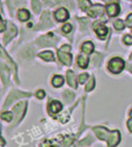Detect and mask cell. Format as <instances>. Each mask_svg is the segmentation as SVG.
I'll return each mask as SVG.
<instances>
[{
	"label": "cell",
	"mask_w": 132,
	"mask_h": 147,
	"mask_svg": "<svg viewBox=\"0 0 132 147\" xmlns=\"http://www.w3.org/2000/svg\"><path fill=\"white\" fill-rule=\"evenodd\" d=\"M0 74H1V79L5 85H8L9 82V69L8 67L0 60Z\"/></svg>",
	"instance_id": "10"
},
{
	"label": "cell",
	"mask_w": 132,
	"mask_h": 147,
	"mask_svg": "<svg viewBox=\"0 0 132 147\" xmlns=\"http://www.w3.org/2000/svg\"><path fill=\"white\" fill-rule=\"evenodd\" d=\"M94 86H95V78H94V77H90L88 84L86 85V90H87V92L92 90V89L94 88Z\"/></svg>",
	"instance_id": "26"
},
{
	"label": "cell",
	"mask_w": 132,
	"mask_h": 147,
	"mask_svg": "<svg viewBox=\"0 0 132 147\" xmlns=\"http://www.w3.org/2000/svg\"><path fill=\"white\" fill-rule=\"evenodd\" d=\"M81 50L86 53V55H90L94 51V44L92 42H85L81 45Z\"/></svg>",
	"instance_id": "19"
},
{
	"label": "cell",
	"mask_w": 132,
	"mask_h": 147,
	"mask_svg": "<svg viewBox=\"0 0 132 147\" xmlns=\"http://www.w3.org/2000/svg\"><path fill=\"white\" fill-rule=\"evenodd\" d=\"M93 27H94V29H95V31H96V34H97V36H98V38L103 40L106 36H107V34H108V28L104 27V26H102L100 22H95Z\"/></svg>",
	"instance_id": "9"
},
{
	"label": "cell",
	"mask_w": 132,
	"mask_h": 147,
	"mask_svg": "<svg viewBox=\"0 0 132 147\" xmlns=\"http://www.w3.org/2000/svg\"><path fill=\"white\" fill-rule=\"evenodd\" d=\"M124 67H125V63H124V60H123L122 58H119V57L112 58V59L109 61V64H108V69H109L111 73H114V74H118V73H121V72L124 69Z\"/></svg>",
	"instance_id": "1"
},
{
	"label": "cell",
	"mask_w": 132,
	"mask_h": 147,
	"mask_svg": "<svg viewBox=\"0 0 132 147\" xmlns=\"http://www.w3.org/2000/svg\"><path fill=\"white\" fill-rule=\"evenodd\" d=\"M94 132H95V134L97 136V138H100L101 140H108L109 137H110V134H111V132H109L107 129L101 127V126L94 127Z\"/></svg>",
	"instance_id": "8"
},
{
	"label": "cell",
	"mask_w": 132,
	"mask_h": 147,
	"mask_svg": "<svg viewBox=\"0 0 132 147\" xmlns=\"http://www.w3.org/2000/svg\"><path fill=\"white\" fill-rule=\"evenodd\" d=\"M130 117L132 118V109H131V111H130Z\"/></svg>",
	"instance_id": "41"
},
{
	"label": "cell",
	"mask_w": 132,
	"mask_h": 147,
	"mask_svg": "<svg viewBox=\"0 0 132 147\" xmlns=\"http://www.w3.org/2000/svg\"><path fill=\"white\" fill-rule=\"evenodd\" d=\"M0 57H1V58H4V59H6L8 63H9V65H11V67L13 68V71H14V73H15V79H16V66H15V64H14V61L9 58V56L6 53V51L1 48V47H0Z\"/></svg>",
	"instance_id": "16"
},
{
	"label": "cell",
	"mask_w": 132,
	"mask_h": 147,
	"mask_svg": "<svg viewBox=\"0 0 132 147\" xmlns=\"http://www.w3.org/2000/svg\"><path fill=\"white\" fill-rule=\"evenodd\" d=\"M44 96H45V92L44 90H42V89H40V90H37L36 92V97L37 98H44Z\"/></svg>",
	"instance_id": "33"
},
{
	"label": "cell",
	"mask_w": 132,
	"mask_h": 147,
	"mask_svg": "<svg viewBox=\"0 0 132 147\" xmlns=\"http://www.w3.org/2000/svg\"><path fill=\"white\" fill-rule=\"evenodd\" d=\"M103 1H108V0H103Z\"/></svg>",
	"instance_id": "43"
},
{
	"label": "cell",
	"mask_w": 132,
	"mask_h": 147,
	"mask_svg": "<svg viewBox=\"0 0 132 147\" xmlns=\"http://www.w3.org/2000/svg\"><path fill=\"white\" fill-rule=\"evenodd\" d=\"M16 32H18V30H16V28H15V26L13 24V23H9V28H8V30H7V32H6V35L4 36V43L5 44H7L14 36L16 35Z\"/></svg>",
	"instance_id": "14"
},
{
	"label": "cell",
	"mask_w": 132,
	"mask_h": 147,
	"mask_svg": "<svg viewBox=\"0 0 132 147\" xmlns=\"http://www.w3.org/2000/svg\"><path fill=\"white\" fill-rule=\"evenodd\" d=\"M61 30H63V32H65V34L71 32V31H72V24H70V23L64 24V26L61 27Z\"/></svg>",
	"instance_id": "29"
},
{
	"label": "cell",
	"mask_w": 132,
	"mask_h": 147,
	"mask_svg": "<svg viewBox=\"0 0 132 147\" xmlns=\"http://www.w3.org/2000/svg\"><path fill=\"white\" fill-rule=\"evenodd\" d=\"M88 63H89V58L87 56H84V55H80L78 57V65L81 67V68H86L88 66Z\"/></svg>",
	"instance_id": "21"
},
{
	"label": "cell",
	"mask_w": 132,
	"mask_h": 147,
	"mask_svg": "<svg viewBox=\"0 0 132 147\" xmlns=\"http://www.w3.org/2000/svg\"><path fill=\"white\" fill-rule=\"evenodd\" d=\"M0 20H1V16H0Z\"/></svg>",
	"instance_id": "44"
},
{
	"label": "cell",
	"mask_w": 132,
	"mask_h": 147,
	"mask_svg": "<svg viewBox=\"0 0 132 147\" xmlns=\"http://www.w3.org/2000/svg\"><path fill=\"white\" fill-rule=\"evenodd\" d=\"M5 28H6V22L4 20H0V32L4 31Z\"/></svg>",
	"instance_id": "37"
},
{
	"label": "cell",
	"mask_w": 132,
	"mask_h": 147,
	"mask_svg": "<svg viewBox=\"0 0 132 147\" xmlns=\"http://www.w3.org/2000/svg\"><path fill=\"white\" fill-rule=\"evenodd\" d=\"M55 19L59 22H63V21H66L69 19V12L66 8L61 7V8H58L56 12H55Z\"/></svg>",
	"instance_id": "11"
},
{
	"label": "cell",
	"mask_w": 132,
	"mask_h": 147,
	"mask_svg": "<svg viewBox=\"0 0 132 147\" xmlns=\"http://www.w3.org/2000/svg\"><path fill=\"white\" fill-rule=\"evenodd\" d=\"M28 96H30L29 93H23V92H18V90H12V92L9 93V95H8V97H7L6 102H5V104H4V109L8 108L15 100H18V98H22V97H28Z\"/></svg>",
	"instance_id": "4"
},
{
	"label": "cell",
	"mask_w": 132,
	"mask_h": 147,
	"mask_svg": "<svg viewBox=\"0 0 132 147\" xmlns=\"http://www.w3.org/2000/svg\"><path fill=\"white\" fill-rule=\"evenodd\" d=\"M123 42H124L126 45H131V44H132V36L125 35L124 37H123Z\"/></svg>",
	"instance_id": "31"
},
{
	"label": "cell",
	"mask_w": 132,
	"mask_h": 147,
	"mask_svg": "<svg viewBox=\"0 0 132 147\" xmlns=\"http://www.w3.org/2000/svg\"><path fill=\"white\" fill-rule=\"evenodd\" d=\"M63 96H64V98H65L66 102H71L73 100V97H74V94L71 93V92H69V90H65L64 94H63Z\"/></svg>",
	"instance_id": "25"
},
{
	"label": "cell",
	"mask_w": 132,
	"mask_h": 147,
	"mask_svg": "<svg viewBox=\"0 0 132 147\" xmlns=\"http://www.w3.org/2000/svg\"><path fill=\"white\" fill-rule=\"evenodd\" d=\"M108 141V147H115L119 144L121 141V133L119 131H111V134L109 137V139L107 140Z\"/></svg>",
	"instance_id": "7"
},
{
	"label": "cell",
	"mask_w": 132,
	"mask_h": 147,
	"mask_svg": "<svg viewBox=\"0 0 132 147\" xmlns=\"http://www.w3.org/2000/svg\"><path fill=\"white\" fill-rule=\"evenodd\" d=\"M40 58L45 60V61H53L55 60V57H53V53L51 51H44V52H41L40 55Z\"/></svg>",
	"instance_id": "20"
},
{
	"label": "cell",
	"mask_w": 132,
	"mask_h": 147,
	"mask_svg": "<svg viewBox=\"0 0 132 147\" xmlns=\"http://www.w3.org/2000/svg\"><path fill=\"white\" fill-rule=\"evenodd\" d=\"M66 76H67V82H69V85H70L73 89H75L78 85H77V79H75V74H74V72L69 71L67 73H66Z\"/></svg>",
	"instance_id": "17"
},
{
	"label": "cell",
	"mask_w": 132,
	"mask_h": 147,
	"mask_svg": "<svg viewBox=\"0 0 132 147\" xmlns=\"http://www.w3.org/2000/svg\"><path fill=\"white\" fill-rule=\"evenodd\" d=\"M114 27L117 29V30H123L124 29V22L122 20H116L114 22Z\"/></svg>",
	"instance_id": "27"
},
{
	"label": "cell",
	"mask_w": 132,
	"mask_h": 147,
	"mask_svg": "<svg viewBox=\"0 0 132 147\" xmlns=\"http://www.w3.org/2000/svg\"><path fill=\"white\" fill-rule=\"evenodd\" d=\"M18 18H19L20 21L24 22V21H28V20H29L30 14H29V12H28L27 9L21 8V9H19V12H18Z\"/></svg>",
	"instance_id": "18"
},
{
	"label": "cell",
	"mask_w": 132,
	"mask_h": 147,
	"mask_svg": "<svg viewBox=\"0 0 132 147\" xmlns=\"http://www.w3.org/2000/svg\"><path fill=\"white\" fill-rule=\"evenodd\" d=\"M61 109H63V104L59 101H50V103L48 105V110H49V113L51 115L59 113Z\"/></svg>",
	"instance_id": "13"
},
{
	"label": "cell",
	"mask_w": 132,
	"mask_h": 147,
	"mask_svg": "<svg viewBox=\"0 0 132 147\" xmlns=\"http://www.w3.org/2000/svg\"><path fill=\"white\" fill-rule=\"evenodd\" d=\"M12 117H13V115H12V113H9V111L1 114V118H3L4 121H6V122H11V121H12Z\"/></svg>",
	"instance_id": "28"
},
{
	"label": "cell",
	"mask_w": 132,
	"mask_h": 147,
	"mask_svg": "<svg viewBox=\"0 0 132 147\" xmlns=\"http://www.w3.org/2000/svg\"><path fill=\"white\" fill-rule=\"evenodd\" d=\"M88 13H89V15L90 16H100V15H102L103 13H104V7L102 6V5H94V6H92L90 8H89V11H88Z\"/></svg>",
	"instance_id": "15"
},
{
	"label": "cell",
	"mask_w": 132,
	"mask_h": 147,
	"mask_svg": "<svg viewBox=\"0 0 132 147\" xmlns=\"http://www.w3.org/2000/svg\"><path fill=\"white\" fill-rule=\"evenodd\" d=\"M88 78H89V77H88V73H82V74L79 76V82H80V84H84Z\"/></svg>",
	"instance_id": "32"
},
{
	"label": "cell",
	"mask_w": 132,
	"mask_h": 147,
	"mask_svg": "<svg viewBox=\"0 0 132 147\" xmlns=\"http://www.w3.org/2000/svg\"><path fill=\"white\" fill-rule=\"evenodd\" d=\"M45 1H48V0H45Z\"/></svg>",
	"instance_id": "45"
},
{
	"label": "cell",
	"mask_w": 132,
	"mask_h": 147,
	"mask_svg": "<svg viewBox=\"0 0 132 147\" xmlns=\"http://www.w3.org/2000/svg\"><path fill=\"white\" fill-rule=\"evenodd\" d=\"M51 82H52V86H53V87H56V88L61 87V86L64 85V78H63V77H60V76H56V77H53V78H52Z\"/></svg>",
	"instance_id": "22"
},
{
	"label": "cell",
	"mask_w": 132,
	"mask_h": 147,
	"mask_svg": "<svg viewBox=\"0 0 132 147\" xmlns=\"http://www.w3.org/2000/svg\"><path fill=\"white\" fill-rule=\"evenodd\" d=\"M73 140H74V139H73V138H71V137H66V138H65V140H64V144H65V145H70V144H72V142H73Z\"/></svg>",
	"instance_id": "35"
},
{
	"label": "cell",
	"mask_w": 132,
	"mask_h": 147,
	"mask_svg": "<svg viewBox=\"0 0 132 147\" xmlns=\"http://www.w3.org/2000/svg\"><path fill=\"white\" fill-rule=\"evenodd\" d=\"M130 59H131V60H132V55H131V56H130Z\"/></svg>",
	"instance_id": "42"
},
{
	"label": "cell",
	"mask_w": 132,
	"mask_h": 147,
	"mask_svg": "<svg viewBox=\"0 0 132 147\" xmlns=\"http://www.w3.org/2000/svg\"><path fill=\"white\" fill-rule=\"evenodd\" d=\"M58 43V38L55 37L53 34H48L45 36H41L37 40V44L40 47H53Z\"/></svg>",
	"instance_id": "2"
},
{
	"label": "cell",
	"mask_w": 132,
	"mask_h": 147,
	"mask_svg": "<svg viewBox=\"0 0 132 147\" xmlns=\"http://www.w3.org/2000/svg\"><path fill=\"white\" fill-rule=\"evenodd\" d=\"M126 124H127L129 131H130V132H132V118H130V119L127 121V123H126Z\"/></svg>",
	"instance_id": "38"
},
{
	"label": "cell",
	"mask_w": 132,
	"mask_h": 147,
	"mask_svg": "<svg viewBox=\"0 0 132 147\" xmlns=\"http://www.w3.org/2000/svg\"><path fill=\"white\" fill-rule=\"evenodd\" d=\"M58 57H59V60L66 66L72 64V56L70 52H66V51H63L61 49H59L58 50Z\"/></svg>",
	"instance_id": "5"
},
{
	"label": "cell",
	"mask_w": 132,
	"mask_h": 147,
	"mask_svg": "<svg viewBox=\"0 0 132 147\" xmlns=\"http://www.w3.org/2000/svg\"><path fill=\"white\" fill-rule=\"evenodd\" d=\"M93 142V138L90 137V136H88L85 140H81L80 142H79V146H85V145H89V144H92Z\"/></svg>",
	"instance_id": "30"
},
{
	"label": "cell",
	"mask_w": 132,
	"mask_h": 147,
	"mask_svg": "<svg viewBox=\"0 0 132 147\" xmlns=\"http://www.w3.org/2000/svg\"><path fill=\"white\" fill-rule=\"evenodd\" d=\"M69 117H70V114H69V113H66L65 116H60V117H59V121H60L61 123H65V122H67V121H69Z\"/></svg>",
	"instance_id": "34"
},
{
	"label": "cell",
	"mask_w": 132,
	"mask_h": 147,
	"mask_svg": "<svg viewBox=\"0 0 132 147\" xmlns=\"http://www.w3.org/2000/svg\"><path fill=\"white\" fill-rule=\"evenodd\" d=\"M52 26V22H51V19H50V13L49 12H45L43 15H42V19H41V22L36 26V29H42V28H49Z\"/></svg>",
	"instance_id": "6"
},
{
	"label": "cell",
	"mask_w": 132,
	"mask_h": 147,
	"mask_svg": "<svg viewBox=\"0 0 132 147\" xmlns=\"http://www.w3.org/2000/svg\"><path fill=\"white\" fill-rule=\"evenodd\" d=\"M26 108H27V102H20L13 108V111L15 115V121H14L13 126H15L22 119V117L24 116V113H26Z\"/></svg>",
	"instance_id": "3"
},
{
	"label": "cell",
	"mask_w": 132,
	"mask_h": 147,
	"mask_svg": "<svg viewBox=\"0 0 132 147\" xmlns=\"http://www.w3.org/2000/svg\"><path fill=\"white\" fill-rule=\"evenodd\" d=\"M6 142H5V140L3 139V138H0V146H4Z\"/></svg>",
	"instance_id": "39"
},
{
	"label": "cell",
	"mask_w": 132,
	"mask_h": 147,
	"mask_svg": "<svg viewBox=\"0 0 132 147\" xmlns=\"http://www.w3.org/2000/svg\"><path fill=\"white\" fill-rule=\"evenodd\" d=\"M126 24H127L129 27H132V13L126 18Z\"/></svg>",
	"instance_id": "36"
},
{
	"label": "cell",
	"mask_w": 132,
	"mask_h": 147,
	"mask_svg": "<svg viewBox=\"0 0 132 147\" xmlns=\"http://www.w3.org/2000/svg\"><path fill=\"white\" fill-rule=\"evenodd\" d=\"M31 5H32V9H34V13L35 14H37L41 11V4H40L38 0H32Z\"/></svg>",
	"instance_id": "24"
},
{
	"label": "cell",
	"mask_w": 132,
	"mask_h": 147,
	"mask_svg": "<svg viewBox=\"0 0 132 147\" xmlns=\"http://www.w3.org/2000/svg\"><path fill=\"white\" fill-rule=\"evenodd\" d=\"M106 11H107V14L110 16V18H114V16H117L121 12L119 9V6L116 4V3H112V4H109L107 7H106Z\"/></svg>",
	"instance_id": "12"
},
{
	"label": "cell",
	"mask_w": 132,
	"mask_h": 147,
	"mask_svg": "<svg viewBox=\"0 0 132 147\" xmlns=\"http://www.w3.org/2000/svg\"><path fill=\"white\" fill-rule=\"evenodd\" d=\"M129 69H130V72L132 73V65H130V66H129Z\"/></svg>",
	"instance_id": "40"
},
{
	"label": "cell",
	"mask_w": 132,
	"mask_h": 147,
	"mask_svg": "<svg viewBox=\"0 0 132 147\" xmlns=\"http://www.w3.org/2000/svg\"><path fill=\"white\" fill-rule=\"evenodd\" d=\"M79 5H80V8L82 11H87V9H89L92 7L89 0H79Z\"/></svg>",
	"instance_id": "23"
}]
</instances>
